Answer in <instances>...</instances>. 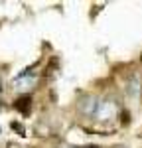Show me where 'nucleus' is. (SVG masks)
I'll list each match as a JSON object with an SVG mask.
<instances>
[{"mask_svg":"<svg viewBox=\"0 0 142 148\" xmlns=\"http://www.w3.org/2000/svg\"><path fill=\"white\" fill-rule=\"evenodd\" d=\"M117 113V105L115 101H111V99H105L103 103H99V109H97V119L99 121H109V119H113Z\"/></svg>","mask_w":142,"mask_h":148,"instance_id":"nucleus-1","label":"nucleus"},{"mask_svg":"<svg viewBox=\"0 0 142 148\" xmlns=\"http://www.w3.org/2000/svg\"><path fill=\"white\" fill-rule=\"evenodd\" d=\"M79 109H81V113L93 116V114H97L99 103H97V99H95V97H85V99L81 101V105H79Z\"/></svg>","mask_w":142,"mask_h":148,"instance_id":"nucleus-2","label":"nucleus"},{"mask_svg":"<svg viewBox=\"0 0 142 148\" xmlns=\"http://www.w3.org/2000/svg\"><path fill=\"white\" fill-rule=\"evenodd\" d=\"M16 85H18V89H28L30 85H34L36 81V75L34 73H30V69H26V71H22L18 77H16Z\"/></svg>","mask_w":142,"mask_h":148,"instance_id":"nucleus-3","label":"nucleus"},{"mask_svg":"<svg viewBox=\"0 0 142 148\" xmlns=\"http://www.w3.org/2000/svg\"><path fill=\"white\" fill-rule=\"evenodd\" d=\"M30 103H32V99L26 95V97H20V99L16 101V105H14V107H16L20 113H28V111H30Z\"/></svg>","mask_w":142,"mask_h":148,"instance_id":"nucleus-4","label":"nucleus"}]
</instances>
